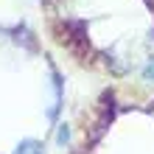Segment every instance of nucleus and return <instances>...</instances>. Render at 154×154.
<instances>
[{
  "mask_svg": "<svg viewBox=\"0 0 154 154\" xmlns=\"http://www.w3.org/2000/svg\"><path fill=\"white\" fill-rule=\"evenodd\" d=\"M14 154H42V149H39V143L25 140V143H20V146H17V151H14Z\"/></svg>",
  "mask_w": 154,
  "mask_h": 154,
  "instance_id": "1",
  "label": "nucleus"
},
{
  "mask_svg": "<svg viewBox=\"0 0 154 154\" xmlns=\"http://www.w3.org/2000/svg\"><path fill=\"white\" fill-rule=\"evenodd\" d=\"M146 76H149V79H154V59H151V65L146 67Z\"/></svg>",
  "mask_w": 154,
  "mask_h": 154,
  "instance_id": "2",
  "label": "nucleus"
}]
</instances>
